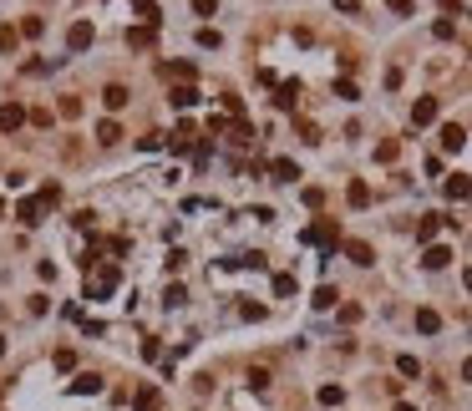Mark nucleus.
Instances as JSON below:
<instances>
[{"mask_svg":"<svg viewBox=\"0 0 472 411\" xmlns=\"http://www.w3.org/2000/svg\"><path fill=\"white\" fill-rule=\"evenodd\" d=\"M117 285H122V269H117V264H92V274H87V285H81V295H87V299H107Z\"/></svg>","mask_w":472,"mask_h":411,"instance_id":"7ed1b4c3","label":"nucleus"},{"mask_svg":"<svg viewBox=\"0 0 472 411\" xmlns=\"http://www.w3.org/2000/svg\"><path fill=\"white\" fill-rule=\"evenodd\" d=\"M386 6H391L396 15H412V0H386Z\"/></svg>","mask_w":472,"mask_h":411,"instance_id":"58836bf2","label":"nucleus"},{"mask_svg":"<svg viewBox=\"0 0 472 411\" xmlns=\"http://www.w3.org/2000/svg\"><path fill=\"white\" fill-rule=\"evenodd\" d=\"M360 320V305H340V325H356Z\"/></svg>","mask_w":472,"mask_h":411,"instance_id":"f704fd0d","label":"nucleus"},{"mask_svg":"<svg viewBox=\"0 0 472 411\" xmlns=\"http://www.w3.org/2000/svg\"><path fill=\"white\" fill-rule=\"evenodd\" d=\"M249 386H254V391H264V386H269V371H264V365H254V371H249Z\"/></svg>","mask_w":472,"mask_h":411,"instance_id":"72a5a7b5","label":"nucleus"},{"mask_svg":"<svg viewBox=\"0 0 472 411\" xmlns=\"http://www.w3.org/2000/svg\"><path fill=\"white\" fill-rule=\"evenodd\" d=\"M346 259H351V264H360V269H371V264H376V249H371L366 239H346Z\"/></svg>","mask_w":472,"mask_h":411,"instance_id":"423d86ee","label":"nucleus"},{"mask_svg":"<svg viewBox=\"0 0 472 411\" xmlns=\"http://www.w3.org/2000/svg\"><path fill=\"white\" fill-rule=\"evenodd\" d=\"M437 229H442V213H422V224H417V239H422V244H432V239H437Z\"/></svg>","mask_w":472,"mask_h":411,"instance_id":"2eb2a0df","label":"nucleus"},{"mask_svg":"<svg viewBox=\"0 0 472 411\" xmlns=\"http://www.w3.org/2000/svg\"><path fill=\"white\" fill-rule=\"evenodd\" d=\"M335 11H346V15H356V11H360V0H335Z\"/></svg>","mask_w":472,"mask_h":411,"instance_id":"ea45409f","label":"nucleus"},{"mask_svg":"<svg viewBox=\"0 0 472 411\" xmlns=\"http://www.w3.org/2000/svg\"><path fill=\"white\" fill-rule=\"evenodd\" d=\"M442 193H447V198H452V203H462V198H472V178H467V173H447Z\"/></svg>","mask_w":472,"mask_h":411,"instance_id":"20e7f679","label":"nucleus"},{"mask_svg":"<svg viewBox=\"0 0 472 411\" xmlns=\"http://www.w3.org/2000/svg\"><path fill=\"white\" fill-rule=\"evenodd\" d=\"M274 295L290 299V295H295V274H274Z\"/></svg>","mask_w":472,"mask_h":411,"instance_id":"c756f323","label":"nucleus"},{"mask_svg":"<svg viewBox=\"0 0 472 411\" xmlns=\"http://www.w3.org/2000/svg\"><path fill=\"white\" fill-rule=\"evenodd\" d=\"M462 142H467V133H462L457 122H447L442 127V153H462Z\"/></svg>","mask_w":472,"mask_h":411,"instance_id":"4468645a","label":"nucleus"},{"mask_svg":"<svg viewBox=\"0 0 472 411\" xmlns=\"http://www.w3.org/2000/svg\"><path fill=\"white\" fill-rule=\"evenodd\" d=\"M72 391H76V396H97V391H102V376H92V371H81V376L72 381Z\"/></svg>","mask_w":472,"mask_h":411,"instance_id":"f3484780","label":"nucleus"},{"mask_svg":"<svg viewBox=\"0 0 472 411\" xmlns=\"http://www.w3.org/2000/svg\"><path fill=\"white\" fill-rule=\"evenodd\" d=\"M163 142H168V137H163V133H153V137H142L137 147H142V153H158V147H163Z\"/></svg>","mask_w":472,"mask_h":411,"instance_id":"c9c22d12","label":"nucleus"},{"mask_svg":"<svg viewBox=\"0 0 472 411\" xmlns=\"http://www.w3.org/2000/svg\"><path fill=\"white\" fill-rule=\"evenodd\" d=\"M346 198H351V208H366V203H371V183H360V178H356V183L346 188Z\"/></svg>","mask_w":472,"mask_h":411,"instance_id":"6ab92c4d","label":"nucleus"},{"mask_svg":"<svg viewBox=\"0 0 472 411\" xmlns=\"http://www.w3.org/2000/svg\"><path fill=\"white\" fill-rule=\"evenodd\" d=\"M198 46H208V51H213V46H224V36L213 31V26H203V31H198Z\"/></svg>","mask_w":472,"mask_h":411,"instance_id":"7c9ffc66","label":"nucleus"},{"mask_svg":"<svg viewBox=\"0 0 472 411\" xmlns=\"http://www.w3.org/2000/svg\"><path fill=\"white\" fill-rule=\"evenodd\" d=\"M417 330H422V335H437V330H442V315H437V310H417Z\"/></svg>","mask_w":472,"mask_h":411,"instance_id":"aec40b11","label":"nucleus"},{"mask_svg":"<svg viewBox=\"0 0 472 411\" xmlns=\"http://www.w3.org/2000/svg\"><path fill=\"white\" fill-rule=\"evenodd\" d=\"M102 102H107V112H122V107H127V86H107V92H102Z\"/></svg>","mask_w":472,"mask_h":411,"instance_id":"a211bd4d","label":"nucleus"},{"mask_svg":"<svg viewBox=\"0 0 472 411\" xmlns=\"http://www.w3.org/2000/svg\"><path fill=\"white\" fill-rule=\"evenodd\" d=\"M127 46H133V51H153L158 46V26H133V31H127Z\"/></svg>","mask_w":472,"mask_h":411,"instance_id":"6e6552de","label":"nucleus"},{"mask_svg":"<svg viewBox=\"0 0 472 411\" xmlns=\"http://www.w3.org/2000/svg\"><path fill=\"white\" fill-rule=\"evenodd\" d=\"M163 305H168V310H183V305H188V290H183V285H168V290H163Z\"/></svg>","mask_w":472,"mask_h":411,"instance_id":"412c9836","label":"nucleus"},{"mask_svg":"<svg viewBox=\"0 0 472 411\" xmlns=\"http://www.w3.org/2000/svg\"><path fill=\"white\" fill-rule=\"evenodd\" d=\"M178 107V112H188V107H198V86H173V97H168Z\"/></svg>","mask_w":472,"mask_h":411,"instance_id":"dca6fc26","label":"nucleus"},{"mask_svg":"<svg viewBox=\"0 0 472 411\" xmlns=\"http://www.w3.org/2000/svg\"><path fill=\"white\" fill-rule=\"evenodd\" d=\"M163 76H168V81H183V86H188L193 76H198V61H163Z\"/></svg>","mask_w":472,"mask_h":411,"instance_id":"1a4fd4ad","label":"nucleus"},{"mask_svg":"<svg viewBox=\"0 0 472 411\" xmlns=\"http://www.w3.org/2000/svg\"><path fill=\"white\" fill-rule=\"evenodd\" d=\"M269 178H274V183H295V178H299V163H295V158H274V163H269Z\"/></svg>","mask_w":472,"mask_h":411,"instance_id":"ddd939ff","label":"nucleus"},{"mask_svg":"<svg viewBox=\"0 0 472 411\" xmlns=\"http://www.w3.org/2000/svg\"><path fill=\"white\" fill-rule=\"evenodd\" d=\"M11 46H15V31H11V26H0V51H11Z\"/></svg>","mask_w":472,"mask_h":411,"instance_id":"4c0bfd02","label":"nucleus"},{"mask_svg":"<svg viewBox=\"0 0 472 411\" xmlns=\"http://www.w3.org/2000/svg\"><path fill=\"white\" fill-rule=\"evenodd\" d=\"M92 36H97V31H92V20H76V26L67 31V46H72V51H87V46H92Z\"/></svg>","mask_w":472,"mask_h":411,"instance_id":"9d476101","label":"nucleus"},{"mask_svg":"<svg viewBox=\"0 0 472 411\" xmlns=\"http://www.w3.org/2000/svg\"><path fill=\"white\" fill-rule=\"evenodd\" d=\"M462 285H467V290H472V269H462Z\"/></svg>","mask_w":472,"mask_h":411,"instance_id":"79ce46f5","label":"nucleus"},{"mask_svg":"<svg viewBox=\"0 0 472 411\" xmlns=\"http://www.w3.org/2000/svg\"><path fill=\"white\" fill-rule=\"evenodd\" d=\"M462 381H472V356H467V361H462Z\"/></svg>","mask_w":472,"mask_h":411,"instance_id":"a19ab883","label":"nucleus"},{"mask_svg":"<svg viewBox=\"0 0 472 411\" xmlns=\"http://www.w3.org/2000/svg\"><path fill=\"white\" fill-rule=\"evenodd\" d=\"M437 122V97H417L412 102V127H432Z\"/></svg>","mask_w":472,"mask_h":411,"instance_id":"39448f33","label":"nucleus"},{"mask_svg":"<svg viewBox=\"0 0 472 411\" xmlns=\"http://www.w3.org/2000/svg\"><path fill=\"white\" fill-rule=\"evenodd\" d=\"M117 137H122V127H117V122H102V127H97V142H107V147H112Z\"/></svg>","mask_w":472,"mask_h":411,"instance_id":"c85d7f7f","label":"nucleus"},{"mask_svg":"<svg viewBox=\"0 0 472 411\" xmlns=\"http://www.w3.org/2000/svg\"><path fill=\"white\" fill-rule=\"evenodd\" d=\"M396 411H417V406H412V401H396Z\"/></svg>","mask_w":472,"mask_h":411,"instance_id":"37998d69","label":"nucleus"},{"mask_svg":"<svg viewBox=\"0 0 472 411\" xmlns=\"http://www.w3.org/2000/svg\"><path fill=\"white\" fill-rule=\"evenodd\" d=\"M219 11V0H193V15H213Z\"/></svg>","mask_w":472,"mask_h":411,"instance_id":"e433bc0d","label":"nucleus"},{"mask_svg":"<svg viewBox=\"0 0 472 411\" xmlns=\"http://www.w3.org/2000/svg\"><path fill=\"white\" fill-rule=\"evenodd\" d=\"M0 356H6V335H0Z\"/></svg>","mask_w":472,"mask_h":411,"instance_id":"c03bdc74","label":"nucleus"},{"mask_svg":"<svg viewBox=\"0 0 472 411\" xmlns=\"http://www.w3.org/2000/svg\"><path fill=\"white\" fill-rule=\"evenodd\" d=\"M396 371H401L406 381H417V376H422V361H417V356H396Z\"/></svg>","mask_w":472,"mask_h":411,"instance_id":"b1692460","label":"nucleus"},{"mask_svg":"<svg viewBox=\"0 0 472 411\" xmlns=\"http://www.w3.org/2000/svg\"><path fill=\"white\" fill-rule=\"evenodd\" d=\"M346 401V386H320V406H340Z\"/></svg>","mask_w":472,"mask_h":411,"instance_id":"393cba45","label":"nucleus"},{"mask_svg":"<svg viewBox=\"0 0 472 411\" xmlns=\"http://www.w3.org/2000/svg\"><path fill=\"white\" fill-rule=\"evenodd\" d=\"M133 406H137V411H158V391H153V386H142Z\"/></svg>","mask_w":472,"mask_h":411,"instance_id":"cd10ccee","label":"nucleus"},{"mask_svg":"<svg viewBox=\"0 0 472 411\" xmlns=\"http://www.w3.org/2000/svg\"><path fill=\"white\" fill-rule=\"evenodd\" d=\"M299 239H305V244H315V249H320V264H325V259H335V244H340V224H335V219H320V224H310L305 234H299Z\"/></svg>","mask_w":472,"mask_h":411,"instance_id":"f03ea898","label":"nucleus"},{"mask_svg":"<svg viewBox=\"0 0 472 411\" xmlns=\"http://www.w3.org/2000/svg\"><path fill=\"white\" fill-rule=\"evenodd\" d=\"M20 31H26V36H41V31H46V20H41V15H26V20H20Z\"/></svg>","mask_w":472,"mask_h":411,"instance_id":"473e14b6","label":"nucleus"},{"mask_svg":"<svg viewBox=\"0 0 472 411\" xmlns=\"http://www.w3.org/2000/svg\"><path fill=\"white\" fill-rule=\"evenodd\" d=\"M295 102H299V81H280V86H274V107H280V112H295Z\"/></svg>","mask_w":472,"mask_h":411,"instance_id":"f8f14e48","label":"nucleus"},{"mask_svg":"<svg viewBox=\"0 0 472 411\" xmlns=\"http://www.w3.org/2000/svg\"><path fill=\"white\" fill-rule=\"evenodd\" d=\"M56 203H61V188H56V183H46V188L36 193V198H20V208H15V213H20V224H26V229H36V224L46 219V213H51Z\"/></svg>","mask_w":472,"mask_h":411,"instance_id":"f257e3e1","label":"nucleus"},{"mask_svg":"<svg viewBox=\"0 0 472 411\" xmlns=\"http://www.w3.org/2000/svg\"><path fill=\"white\" fill-rule=\"evenodd\" d=\"M396 153H401V142H396V137H386V142L376 147V163H396Z\"/></svg>","mask_w":472,"mask_h":411,"instance_id":"a878e982","label":"nucleus"},{"mask_svg":"<svg viewBox=\"0 0 472 411\" xmlns=\"http://www.w3.org/2000/svg\"><path fill=\"white\" fill-rule=\"evenodd\" d=\"M447 264H452V249H447V244H426L422 269H447Z\"/></svg>","mask_w":472,"mask_h":411,"instance_id":"9b49d317","label":"nucleus"},{"mask_svg":"<svg viewBox=\"0 0 472 411\" xmlns=\"http://www.w3.org/2000/svg\"><path fill=\"white\" fill-rule=\"evenodd\" d=\"M432 36H437V41H452V36H457V26H452V20H447V15H442V20H437V26H432Z\"/></svg>","mask_w":472,"mask_h":411,"instance_id":"2f4dec72","label":"nucleus"},{"mask_svg":"<svg viewBox=\"0 0 472 411\" xmlns=\"http://www.w3.org/2000/svg\"><path fill=\"white\" fill-rule=\"evenodd\" d=\"M335 97H340V102H360V86H356L351 76H340V81H335Z\"/></svg>","mask_w":472,"mask_h":411,"instance_id":"5701e85b","label":"nucleus"},{"mask_svg":"<svg viewBox=\"0 0 472 411\" xmlns=\"http://www.w3.org/2000/svg\"><path fill=\"white\" fill-rule=\"evenodd\" d=\"M133 11L142 15V26H158V15H163V11L153 6V0H133Z\"/></svg>","mask_w":472,"mask_h":411,"instance_id":"4be33fe9","label":"nucleus"},{"mask_svg":"<svg viewBox=\"0 0 472 411\" xmlns=\"http://www.w3.org/2000/svg\"><path fill=\"white\" fill-rule=\"evenodd\" d=\"M335 299H340V295H335L330 285H320V290H315V310H335Z\"/></svg>","mask_w":472,"mask_h":411,"instance_id":"bb28decb","label":"nucleus"},{"mask_svg":"<svg viewBox=\"0 0 472 411\" xmlns=\"http://www.w3.org/2000/svg\"><path fill=\"white\" fill-rule=\"evenodd\" d=\"M26 107H20V102H6V107H0V133H15V127H26Z\"/></svg>","mask_w":472,"mask_h":411,"instance_id":"0eeeda50","label":"nucleus"}]
</instances>
